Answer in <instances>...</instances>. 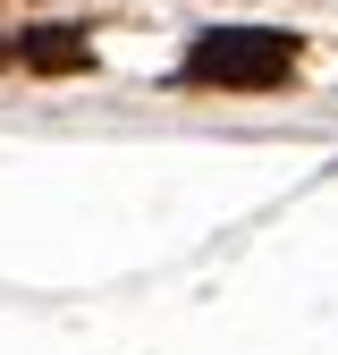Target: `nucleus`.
Masks as SVG:
<instances>
[{
  "instance_id": "1",
  "label": "nucleus",
  "mask_w": 338,
  "mask_h": 355,
  "mask_svg": "<svg viewBox=\"0 0 338 355\" xmlns=\"http://www.w3.org/2000/svg\"><path fill=\"white\" fill-rule=\"evenodd\" d=\"M178 76L211 85V94H271V85L296 76V34H279V26H211V34H195Z\"/></svg>"
},
{
  "instance_id": "2",
  "label": "nucleus",
  "mask_w": 338,
  "mask_h": 355,
  "mask_svg": "<svg viewBox=\"0 0 338 355\" xmlns=\"http://www.w3.org/2000/svg\"><path fill=\"white\" fill-rule=\"evenodd\" d=\"M17 51H26L34 68H84V60H94V51H84V34H76V26H34V34L17 42Z\"/></svg>"
}]
</instances>
